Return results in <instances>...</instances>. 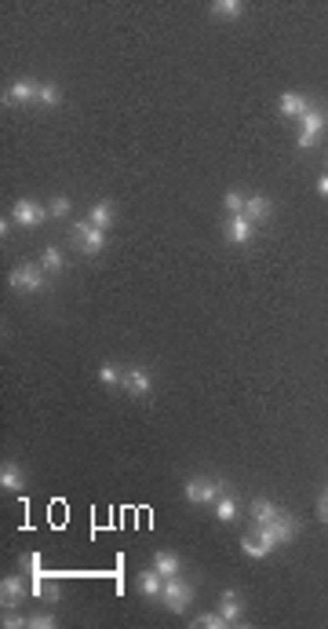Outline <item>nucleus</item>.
Returning a JSON list of instances; mask_svg holds the SVG:
<instances>
[{"label":"nucleus","mask_w":328,"mask_h":629,"mask_svg":"<svg viewBox=\"0 0 328 629\" xmlns=\"http://www.w3.org/2000/svg\"><path fill=\"white\" fill-rule=\"evenodd\" d=\"M70 242H73L77 253L98 257V253L106 249V231H98L91 219H84V224H73V227H70Z\"/></svg>","instance_id":"obj_1"},{"label":"nucleus","mask_w":328,"mask_h":629,"mask_svg":"<svg viewBox=\"0 0 328 629\" xmlns=\"http://www.w3.org/2000/svg\"><path fill=\"white\" fill-rule=\"evenodd\" d=\"M8 286L15 293H41L44 289V267L37 264H19L11 274H8Z\"/></svg>","instance_id":"obj_2"},{"label":"nucleus","mask_w":328,"mask_h":629,"mask_svg":"<svg viewBox=\"0 0 328 629\" xmlns=\"http://www.w3.org/2000/svg\"><path fill=\"white\" fill-rule=\"evenodd\" d=\"M222 490H226V483H222V480H212V476H193V480L183 487L186 501H193V505H208V501L219 497Z\"/></svg>","instance_id":"obj_3"},{"label":"nucleus","mask_w":328,"mask_h":629,"mask_svg":"<svg viewBox=\"0 0 328 629\" xmlns=\"http://www.w3.org/2000/svg\"><path fill=\"white\" fill-rule=\"evenodd\" d=\"M274 549H277V542L270 538V530H267V527H259V523L241 538V553H245L248 560H262V556H270Z\"/></svg>","instance_id":"obj_4"},{"label":"nucleus","mask_w":328,"mask_h":629,"mask_svg":"<svg viewBox=\"0 0 328 629\" xmlns=\"http://www.w3.org/2000/svg\"><path fill=\"white\" fill-rule=\"evenodd\" d=\"M160 600H164V608L168 611H175V615H183L186 608H190V600H193V589L175 575V578H164V593H160Z\"/></svg>","instance_id":"obj_5"},{"label":"nucleus","mask_w":328,"mask_h":629,"mask_svg":"<svg viewBox=\"0 0 328 629\" xmlns=\"http://www.w3.org/2000/svg\"><path fill=\"white\" fill-rule=\"evenodd\" d=\"M299 121H303V132H299V147H303V150H310V147H314V143L321 139V132L328 129V114H324L321 107H314V103H310V110H307V114H303Z\"/></svg>","instance_id":"obj_6"},{"label":"nucleus","mask_w":328,"mask_h":629,"mask_svg":"<svg viewBox=\"0 0 328 629\" xmlns=\"http://www.w3.org/2000/svg\"><path fill=\"white\" fill-rule=\"evenodd\" d=\"M121 388H124L128 395H146V392L153 388V377H150L146 366H124V373H121Z\"/></svg>","instance_id":"obj_7"},{"label":"nucleus","mask_w":328,"mask_h":629,"mask_svg":"<svg viewBox=\"0 0 328 629\" xmlns=\"http://www.w3.org/2000/svg\"><path fill=\"white\" fill-rule=\"evenodd\" d=\"M33 99H41V81H15L8 91H4V103L8 107H26Z\"/></svg>","instance_id":"obj_8"},{"label":"nucleus","mask_w":328,"mask_h":629,"mask_svg":"<svg viewBox=\"0 0 328 629\" xmlns=\"http://www.w3.org/2000/svg\"><path fill=\"white\" fill-rule=\"evenodd\" d=\"M44 216H48V212H44L37 202H29V198H19V202H15V209H11V219H15L19 227H37Z\"/></svg>","instance_id":"obj_9"},{"label":"nucleus","mask_w":328,"mask_h":629,"mask_svg":"<svg viewBox=\"0 0 328 629\" xmlns=\"http://www.w3.org/2000/svg\"><path fill=\"white\" fill-rule=\"evenodd\" d=\"M259 527H267V530H270V538H274L277 545H288V542L295 538V530H299L295 516H288V512H281V516H277V520H270V523H259Z\"/></svg>","instance_id":"obj_10"},{"label":"nucleus","mask_w":328,"mask_h":629,"mask_svg":"<svg viewBox=\"0 0 328 629\" xmlns=\"http://www.w3.org/2000/svg\"><path fill=\"white\" fill-rule=\"evenodd\" d=\"M219 615H222L230 625H241V615H245V600H241V593L226 589V593L219 596Z\"/></svg>","instance_id":"obj_11"},{"label":"nucleus","mask_w":328,"mask_h":629,"mask_svg":"<svg viewBox=\"0 0 328 629\" xmlns=\"http://www.w3.org/2000/svg\"><path fill=\"white\" fill-rule=\"evenodd\" d=\"M29 593L37 596V600H48V604L58 600V585H55L48 575H41V568H37V571H29Z\"/></svg>","instance_id":"obj_12"},{"label":"nucleus","mask_w":328,"mask_h":629,"mask_svg":"<svg viewBox=\"0 0 328 629\" xmlns=\"http://www.w3.org/2000/svg\"><path fill=\"white\" fill-rule=\"evenodd\" d=\"M252 234H255V224H252V219H248L245 212H241V216H230V224H226V238H230V242L245 245Z\"/></svg>","instance_id":"obj_13"},{"label":"nucleus","mask_w":328,"mask_h":629,"mask_svg":"<svg viewBox=\"0 0 328 629\" xmlns=\"http://www.w3.org/2000/svg\"><path fill=\"white\" fill-rule=\"evenodd\" d=\"M22 593H26V585H22V578H19V575L0 578V604H4V608H19Z\"/></svg>","instance_id":"obj_14"},{"label":"nucleus","mask_w":328,"mask_h":629,"mask_svg":"<svg viewBox=\"0 0 328 629\" xmlns=\"http://www.w3.org/2000/svg\"><path fill=\"white\" fill-rule=\"evenodd\" d=\"M274 212V202L267 194H248L245 198V216L252 219V224H259V219H267Z\"/></svg>","instance_id":"obj_15"},{"label":"nucleus","mask_w":328,"mask_h":629,"mask_svg":"<svg viewBox=\"0 0 328 629\" xmlns=\"http://www.w3.org/2000/svg\"><path fill=\"white\" fill-rule=\"evenodd\" d=\"M277 110H281L285 117H303V114L310 110V99L295 96V91H285V96H281V103H277Z\"/></svg>","instance_id":"obj_16"},{"label":"nucleus","mask_w":328,"mask_h":629,"mask_svg":"<svg viewBox=\"0 0 328 629\" xmlns=\"http://www.w3.org/2000/svg\"><path fill=\"white\" fill-rule=\"evenodd\" d=\"M153 568H157L164 578H175V575H183V563H179V556H175V553H168V549H160V553L153 556Z\"/></svg>","instance_id":"obj_17"},{"label":"nucleus","mask_w":328,"mask_h":629,"mask_svg":"<svg viewBox=\"0 0 328 629\" xmlns=\"http://www.w3.org/2000/svg\"><path fill=\"white\" fill-rule=\"evenodd\" d=\"M139 593H143V596H160V593H164V575H160L157 568L143 571V575H139Z\"/></svg>","instance_id":"obj_18"},{"label":"nucleus","mask_w":328,"mask_h":629,"mask_svg":"<svg viewBox=\"0 0 328 629\" xmlns=\"http://www.w3.org/2000/svg\"><path fill=\"white\" fill-rule=\"evenodd\" d=\"M281 516V509L274 505V501H267V497H255L252 501V520L255 523H270V520H277Z\"/></svg>","instance_id":"obj_19"},{"label":"nucleus","mask_w":328,"mask_h":629,"mask_svg":"<svg viewBox=\"0 0 328 629\" xmlns=\"http://www.w3.org/2000/svg\"><path fill=\"white\" fill-rule=\"evenodd\" d=\"M0 487L11 490V494H19V490H22V472H19V465H15V461H4V468H0Z\"/></svg>","instance_id":"obj_20"},{"label":"nucleus","mask_w":328,"mask_h":629,"mask_svg":"<svg viewBox=\"0 0 328 629\" xmlns=\"http://www.w3.org/2000/svg\"><path fill=\"white\" fill-rule=\"evenodd\" d=\"M88 219H91L98 231H106V227L113 224V205H110V202H95L91 212H88Z\"/></svg>","instance_id":"obj_21"},{"label":"nucleus","mask_w":328,"mask_h":629,"mask_svg":"<svg viewBox=\"0 0 328 629\" xmlns=\"http://www.w3.org/2000/svg\"><path fill=\"white\" fill-rule=\"evenodd\" d=\"M212 15L241 19V15H245V4H241V0H215V4H212Z\"/></svg>","instance_id":"obj_22"},{"label":"nucleus","mask_w":328,"mask_h":629,"mask_svg":"<svg viewBox=\"0 0 328 629\" xmlns=\"http://www.w3.org/2000/svg\"><path fill=\"white\" fill-rule=\"evenodd\" d=\"M245 198H248V194H241V191H226V194H222L226 212H230V216H241V212H245Z\"/></svg>","instance_id":"obj_23"},{"label":"nucleus","mask_w":328,"mask_h":629,"mask_svg":"<svg viewBox=\"0 0 328 629\" xmlns=\"http://www.w3.org/2000/svg\"><path fill=\"white\" fill-rule=\"evenodd\" d=\"M41 267H44V271H51V274H55V271H62V253H58L55 245H48L44 253H41Z\"/></svg>","instance_id":"obj_24"},{"label":"nucleus","mask_w":328,"mask_h":629,"mask_svg":"<svg viewBox=\"0 0 328 629\" xmlns=\"http://www.w3.org/2000/svg\"><path fill=\"white\" fill-rule=\"evenodd\" d=\"M121 373H124L121 366H113V362H103V366H98V373H95V377H98V381H103V385H121Z\"/></svg>","instance_id":"obj_25"},{"label":"nucleus","mask_w":328,"mask_h":629,"mask_svg":"<svg viewBox=\"0 0 328 629\" xmlns=\"http://www.w3.org/2000/svg\"><path fill=\"white\" fill-rule=\"evenodd\" d=\"M41 103H44V107H58V103H62V91H58V84H51V81H44V84H41Z\"/></svg>","instance_id":"obj_26"},{"label":"nucleus","mask_w":328,"mask_h":629,"mask_svg":"<svg viewBox=\"0 0 328 629\" xmlns=\"http://www.w3.org/2000/svg\"><path fill=\"white\" fill-rule=\"evenodd\" d=\"M215 516H219V523H234V516H237L234 497H222V501H219V509H215Z\"/></svg>","instance_id":"obj_27"},{"label":"nucleus","mask_w":328,"mask_h":629,"mask_svg":"<svg viewBox=\"0 0 328 629\" xmlns=\"http://www.w3.org/2000/svg\"><path fill=\"white\" fill-rule=\"evenodd\" d=\"M193 625H205V629H222V625H230L219 611H212V615H197L193 618Z\"/></svg>","instance_id":"obj_28"},{"label":"nucleus","mask_w":328,"mask_h":629,"mask_svg":"<svg viewBox=\"0 0 328 629\" xmlns=\"http://www.w3.org/2000/svg\"><path fill=\"white\" fill-rule=\"evenodd\" d=\"M29 625H33V629H51V625H55V615H51V611H41V615L29 618Z\"/></svg>","instance_id":"obj_29"},{"label":"nucleus","mask_w":328,"mask_h":629,"mask_svg":"<svg viewBox=\"0 0 328 629\" xmlns=\"http://www.w3.org/2000/svg\"><path fill=\"white\" fill-rule=\"evenodd\" d=\"M48 212H51V216H58V219H62V216H66V212H70V198H62V194H58V198H51V209H48Z\"/></svg>","instance_id":"obj_30"},{"label":"nucleus","mask_w":328,"mask_h":629,"mask_svg":"<svg viewBox=\"0 0 328 629\" xmlns=\"http://www.w3.org/2000/svg\"><path fill=\"white\" fill-rule=\"evenodd\" d=\"M4 625H8V629H19V625H29V618H22V615H4Z\"/></svg>","instance_id":"obj_31"},{"label":"nucleus","mask_w":328,"mask_h":629,"mask_svg":"<svg viewBox=\"0 0 328 629\" xmlns=\"http://www.w3.org/2000/svg\"><path fill=\"white\" fill-rule=\"evenodd\" d=\"M317 516L328 523V490H324V494H321V501H317Z\"/></svg>","instance_id":"obj_32"},{"label":"nucleus","mask_w":328,"mask_h":629,"mask_svg":"<svg viewBox=\"0 0 328 629\" xmlns=\"http://www.w3.org/2000/svg\"><path fill=\"white\" fill-rule=\"evenodd\" d=\"M317 191H321V194H324V198H328V172H324V176H321V179H317Z\"/></svg>","instance_id":"obj_33"},{"label":"nucleus","mask_w":328,"mask_h":629,"mask_svg":"<svg viewBox=\"0 0 328 629\" xmlns=\"http://www.w3.org/2000/svg\"><path fill=\"white\" fill-rule=\"evenodd\" d=\"M324 169H328V162H324Z\"/></svg>","instance_id":"obj_34"}]
</instances>
